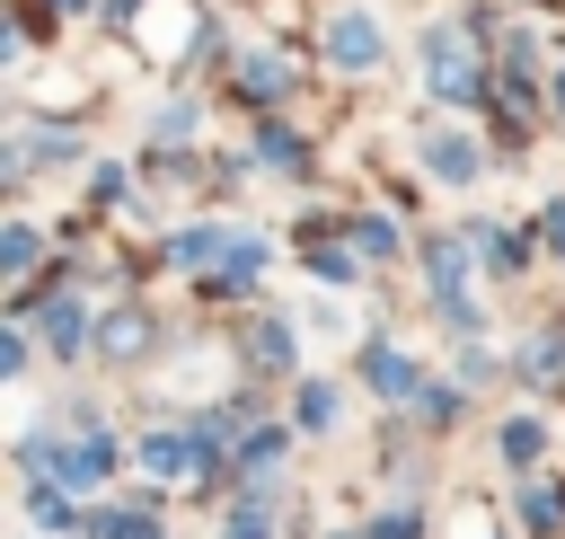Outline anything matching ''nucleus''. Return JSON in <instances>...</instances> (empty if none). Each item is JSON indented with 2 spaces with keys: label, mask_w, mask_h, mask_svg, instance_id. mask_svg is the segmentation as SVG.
Returning a JSON list of instances; mask_svg holds the SVG:
<instances>
[{
  "label": "nucleus",
  "mask_w": 565,
  "mask_h": 539,
  "mask_svg": "<svg viewBox=\"0 0 565 539\" xmlns=\"http://www.w3.org/2000/svg\"><path fill=\"white\" fill-rule=\"evenodd\" d=\"M539 239H547V247L565 256V203H547V212H539Z\"/></svg>",
  "instance_id": "2eb2a0df"
},
{
  "label": "nucleus",
  "mask_w": 565,
  "mask_h": 539,
  "mask_svg": "<svg viewBox=\"0 0 565 539\" xmlns=\"http://www.w3.org/2000/svg\"><path fill=\"white\" fill-rule=\"evenodd\" d=\"M291 345H300L291 327H256V353H265V362H291Z\"/></svg>",
  "instance_id": "4468645a"
},
{
  "label": "nucleus",
  "mask_w": 565,
  "mask_h": 539,
  "mask_svg": "<svg viewBox=\"0 0 565 539\" xmlns=\"http://www.w3.org/2000/svg\"><path fill=\"white\" fill-rule=\"evenodd\" d=\"M247 88H256V97L291 88V62H282V53H256V62H247Z\"/></svg>",
  "instance_id": "6e6552de"
},
{
  "label": "nucleus",
  "mask_w": 565,
  "mask_h": 539,
  "mask_svg": "<svg viewBox=\"0 0 565 539\" xmlns=\"http://www.w3.org/2000/svg\"><path fill=\"white\" fill-rule=\"evenodd\" d=\"M556 106H565V71H556Z\"/></svg>",
  "instance_id": "a211bd4d"
},
{
  "label": "nucleus",
  "mask_w": 565,
  "mask_h": 539,
  "mask_svg": "<svg viewBox=\"0 0 565 539\" xmlns=\"http://www.w3.org/2000/svg\"><path fill=\"white\" fill-rule=\"evenodd\" d=\"M415 530H424V521H415V512H388V521H380V530H371V539H415Z\"/></svg>",
  "instance_id": "f3484780"
},
{
  "label": "nucleus",
  "mask_w": 565,
  "mask_h": 539,
  "mask_svg": "<svg viewBox=\"0 0 565 539\" xmlns=\"http://www.w3.org/2000/svg\"><path fill=\"white\" fill-rule=\"evenodd\" d=\"M300 424H335V389H327V380L300 389Z\"/></svg>",
  "instance_id": "9b49d317"
},
{
  "label": "nucleus",
  "mask_w": 565,
  "mask_h": 539,
  "mask_svg": "<svg viewBox=\"0 0 565 539\" xmlns=\"http://www.w3.org/2000/svg\"><path fill=\"white\" fill-rule=\"evenodd\" d=\"M539 442H547V433H539L530 415H512V424H503V459H512V468H530V459H539Z\"/></svg>",
  "instance_id": "0eeeda50"
},
{
  "label": "nucleus",
  "mask_w": 565,
  "mask_h": 539,
  "mask_svg": "<svg viewBox=\"0 0 565 539\" xmlns=\"http://www.w3.org/2000/svg\"><path fill=\"white\" fill-rule=\"evenodd\" d=\"M97 539H159V521L150 512H106V521H88Z\"/></svg>",
  "instance_id": "9d476101"
},
{
  "label": "nucleus",
  "mask_w": 565,
  "mask_h": 539,
  "mask_svg": "<svg viewBox=\"0 0 565 539\" xmlns=\"http://www.w3.org/2000/svg\"><path fill=\"white\" fill-rule=\"evenodd\" d=\"M424 71H433V97H441V106H468V97H477L468 53H459V35H450V27H433V35H424Z\"/></svg>",
  "instance_id": "f03ea898"
},
{
  "label": "nucleus",
  "mask_w": 565,
  "mask_h": 539,
  "mask_svg": "<svg viewBox=\"0 0 565 539\" xmlns=\"http://www.w3.org/2000/svg\"><path fill=\"white\" fill-rule=\"evenodd\" d=\"M79 336H88V309H79V300H53V309H44V345H53V353H71Z\"/></svg>",
  "instance_id": "423d86ee"
},
{
  "label": "nucleus",
  "mask_w": 565,
  "mask_h": 539,
  "mask_svg": "<svg viewBox=\"0 0 565 539\" xmlns=\"http://www.w3.org/2000/svg\"><path fill=\"white\" fill-rule=\"evenodd\" d=\"M265 159H274V168H282V177H300V168H309V159H300V141H291V133H265Z\"/></svg>",
  "instance_id": "f8f14e48"
},
{
  "label": "nucleus",
  "mask_w": 565,
  "mask_h": 539,
  "mask_svg": "<svg viewBox=\"0 0 565 539\" xmlns=\"http://www.w3.org/2000/svg\"><path fill=\"white\" fill-rule=\"evenodd\" d=\"M0 265L26 274V265H35V230H9V239H0Z\"/></svg>",
  "instance_id": "ddd939ff"
},
{
  "label": "nucleus",
  "mask_w": 565,
  "mask_h": 539,
  "mask_svg": "<svg viewBox=\"0 0 565 539\" xmlns=\"http://www.w3.org/2000/svg\"><path fill=\"white\" fill-rule=\"evenodd\" d=\"M230 539H274V530H265V512H256V504H247V512H238V521H230Z\"/></svg>",
  "instance_id": "dca6fc26"
},
{
  "label": "nucleus",
  "mask_w": 565,
  "mask_h": 539,
  "mask_svg": "<svg viewBox=\"0 0 565 539\" xmlns=\"http://www.w3.org/2000/svg\"><path fill=\"white\" fill-rule=\"evenodd\" d=\"M424 168H433L441 186H468V177H477V141H468V133H424Z\"/></svg>",
  "instance_id": "20e7f679"
},
{
  "label": "nucleus",
  "mask_w": 565,
  "mask_h": 539,
  "mask_svg": "<svg viewBox=\"0 0 565 539\" xmlns=\"http://www.w3.org/2000/svg\"><path fill=\"white\" fill-rule=\"evenodd\" d=\"M362 371H371L380 398H406V389H415V362H406L397 345H362Z\"/></svg>",
  "instance_id": "39448f33"
},
{
  "label": "nucleus",
  "mask_w": 565,
  "mask_h": 539,
  "mask_svg": "<svg viewBox=\"0 0 565 539\" xmlns=\"http://www.w3.org/2000/svg\"><path fill=\"white\" fill-rule=\"evenodd\" d=\"M327 53H335L344 71H371V62H380V27H371L362 9H344V18L327 27Z\"/></svg>",
  "instance_id": "7ed1b4c3"
},
{
  "label": "nucleus",
  "mask_w": 565,
  "mask_h": 539,
  "mask_svg": "<svg viewBox=\"0 0 565 539\" xmlns=\"http://www.w3.org/2000/svg\"><path fill=\"white\" fill-rule=\"evenodd\" d=\"M115 468V442H53V451H26V477H53V486H71V495H88L97 477Z\"/></svg>",
  "instance_id": "f257e3e1"
},
{
  "label": "nucleus",
  "mask_w": 565,
  "mask_h": 539,
  "mask_svg": "<svg viewBox=\"0 0 565 539\" xmlns=\"http://www.w3.org/2000/svg\"><path fill=\"white\" fill-rule=\"evenodd\" d=\"M141 345H150V318H141V309H124V318L106 327V353H141Z\"/></svg>",
  "instance_id": "1a4fd4ad"
}]
</instances>
